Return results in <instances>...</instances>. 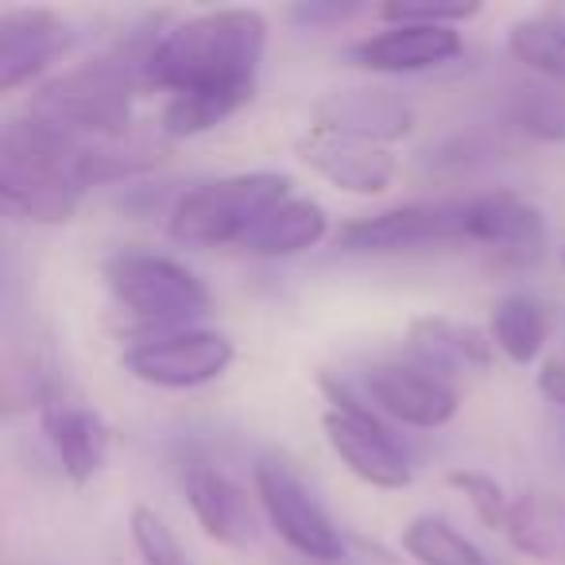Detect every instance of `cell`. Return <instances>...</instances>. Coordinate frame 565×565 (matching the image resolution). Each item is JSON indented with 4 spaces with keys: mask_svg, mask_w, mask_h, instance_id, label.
Segmentation results:
<instances>
[{
    "mask_svg": "<svg viewBox=\"0 0 565 565\" xmlns=\"http://www.w3.org/2000/svg\"><path fill=\"white\" fill-rule=\"evenodd\" d=\"M267 20L256 9H213L159 35L143 63V86L163 89V136H202L256 97Z\"/></svg>",
    "mask_w": 565,
    "mask_h": 565,
    "instance_id": "obj_1",
    "label": "cell"
},
{
    "mask_svg": "<svg viewBox=\"0 0 565 565\" xmlns=\"http://www.w3.org/2000/svg\"><path fill=\"white\" fill-rule=\"evenodd\" d=\"M159 35H132L120 47L47 78L28 97L24 117L66 140H102L132 132V102L143 86V63Z\"/></svg>",
    "mask_w": 565,
    "mask_h": 565,
    "instance_id": "obj_2",
    "label": "cell"
},
{
    "mask_svg": "<svg viewBox=\"0 0 565 565\" xmlns=\"http://www.w3.org/2000/svg\"><path fill=\"white\" fill-rule=\"evenodd\" d=\"M78 143L28 117H12L0 132V198L9 213L32 225H66L86 198Z\"/></svg>",
    "mask_w": 565,
    "mask_h": 565,
    "instance_id": "obj_3",
    "label": "cell"
},
{
    "mask_svg": "<svg viewBox=\"0 0 565 565\" xmlns=\"http://www.w3.org/2000/svg\"><path fill=\"white\" fill-rule=\"evenodd\" d=\"M291 198V174L248 171L186 190L171 210V236L190 248H241L248 233Z\"/></svg>",
    "mask_w": 565,
    "mask_h": 565,
    "instance_id": "obj_4",
    "label": "cell"
},
{
    "mask_svg": "<svg viewBox=\"0 0 565 565\" xmlns=\"http://www.w3.org/2000/svg\"><path fill=\"white\" fill-rule=\"evenodd\" d=\"M105 282L113 299L140 322L159 326L163 333L190 330V322L210 315L213 295L190 267L156 252H120L105 264Z\"/></svg>",
    "mask_w": 565,
    "mask_h": 565,
    "instance_id": "obj_5",
    "label": "cell"
},
{
    "mask_svg": "<svg viewBox=\"0 0 565 565\" xmlns=\"http://www.w3.org/2000/svg\"><path fill=\"white\" fill-rule=\"evenodd\" d=\"M318 387H322L326 403H330L322 415V430L330 449L341 457V465L353 477H361L364 484L380 488V492L407 488L415 472H411V461L399 449V441H395V434L376 418V411L364 407L361 395L333 372H322Z\"/></svg>",
    "mask_w": 565,
    "mask_h": 565,
    "instance_id": "obj_6",
    "label": "cell"
},
{
    "mask_svg": "<svg viewBox=\"0 0 565 565\" xmlns=\"http://www.w3.org/2000/svg\"><path fill=\"white\" fill-rule=\"evenodd\" d=\"M469 244V213L461 202H407L395 210L356 217L333 236V248L349 256H399Z\"/></svg>",
    "mask_w": 565,
    "mask_h": 565,
    "instance_id": "obj_7",
    "label": "cell"
},
{
    "mask_svg": "<svg viewBox=\"0 0 565 565\" xmlns=\"http://www.w3.org/2000/svg\"><path fill=\"white\" fill-rule=\"evenodd\" d=\"M252 484H256V500L271 531L295 554L307 557V562H341L345 557V542H341L333 519L326 515L322 503L307 492V484L287 465L264 457V461H256Z\"/></svg>",
    "mask_w": 565,
    "mask_h": 565,
    "instance_id": "obj_8",
    "label": "cell"
},
{
    "mask_svg": "<svg viewBox=\"0 0 565 565\" xmlns=\"http://www.w3.org/2000/svg\"><path fill=\"white\" fill-rule=\"evenodd\" d=\"M236 361V349L225 333L213 330H171L156 338L136 341L125 349V369L140 384L167 387V392H190V387L213 384Z\"/></svg>",
    "mask_w": 565,
    "mask_h": 565,
    "instance_id": "obj_9",
    "label": "cell"
},
{
    "mask_svg": "<svg viewBox=\"0 0 565 565\" xmlns=\"http://www.w3.org/2000/svg\"><path fill=\"white\" fill-rule=\"evenodd\" d=\"M372 407L384 411L387 418L415 430H441L461 411V392L449 376L423 369V364L403 361H380L364 376Z\"/></svg>",
    "mask_w": 565,
    "mask_h": 565,
    "instance_id": "obj_10",
    "label": "cell"
},
{
    "mask_svg": "<svg viewBox=\"0 0 565 565\" xmlns=\"http://www.w3.org/2000/svg\"><path fill=\"white\" fill-rule=\"evenodd\" d=\"M469 213V244L495 252L503 264H539L546 252V217L534 202L511 190L465 198Z\"/></svg>",
    "mask_w": 565,
    "mask_h": 565,
    "instance_id": "obj_11",
    "label": "cell"
},
{
    "mask_svg": "<svg viewBox=\"0 0 565 565\" xmlns=\"http://www.w3.org/2000/svg\"><path fill=\"white\" fill-rule=\"evenodd\" d=\"M40 423L47 434L51 449H55L58 465L71 477V484H89L97 472L105 469V457H109V426L105 418L89 407L86 399L71 395L66 387H58L51 380L47 395L40 403Z\"/></svg>",
    "mask_w": 565,
    "mask_h": 565,
    "instance_id": "obj_12",
    "label": "cell"
},
{
    "mask_svg": "<svg viewBox=\"0 0 565 565\" xmlns=\"http://www.w3.org/2000/svg\"><path fill=\"white\" fill-rule=\"evenodd\" d=\"M299 159L310 167L315 174H322L326 182H333L345 194H384L392 186L395 163L392 148H380V143L369 140H353V136H338L326 132V128H315L299 140Z\"/></svg>",
    "mask_w": 565,
    "mask_h": 565,
    "instance_id": "obj_13",
    "label": "cell"
},
{
    "mask_svg": "<svg viewBox=\"0 0 565 565\" xmlns=\"http://www.w3.org/2000/svg\"><path fill=\"white\" fill-rule=\"evenodd\" d=\"M465 40L457 28L392 24L349 47V63L372 74H423L461 58Z\"/></svg>",
    "mask_w": 565,
    "mask_h": 565,
    "instance_id": "obj_14",
    "label": "cell"
},
{
    "mask_svg": "<svg viewBox=\"0 0 565 565\" xmlns=\"http://www.w3.org/2000/svg\"><path fill=\"white\" fill-rule=\"evenodd\" d=\"M315 128L387 148L415 128V113L387 89H333L315 105Z\"/></svg>",
    "mask_w": 565,
    "mask_h": 565,
    "instance_id": "obj_15",
    "label": "cell"
},
{
    "mask_svg": "<svg viewBox=\"0 0 565 565\" xmlns=\"http://www.w3.org/2000/svg\"><path fill=\"white\" fill-rule=\"evenodd\" d=\"M66 47V20L51 9L0 12V89L12 94L40 78Z\"/></svg>",
    "mask_w": 565,
    "mask_h": 565,
    "instance_id": "obj_16",
    "label": "cell"
},
{
    "mask_svg": "<svg viewBox=\"0 0 565 565\" xmlns=\"http://www.w3.org/2000/svg\"><path fill=\"white\" fill-rule=\"evenodd\" d=\"M182 492L194 511L198 526L205 531V539L221 542V546H248L256 542V511H252L248 495L241 484L225 477L213 465H186L182 469Z\"/></svg>",
    "mask_w": 565,
    "mask_h": 565,
    "instance_id": "obj_17",
    "label": "cell"
},
{
    "mask_svg": "<svg viewBox=\"0 0 565 565\" xmlns=\"http://www.w3.org/2000/svg\"><path fill=\"white\" fill-rule=\"evenodd\" d=\"M407 349L423 361V369L449 376V372L488 369L495 345L477 326L454 322V318L441 315H423L407 326Z\"/></svg>",
    "mask_w": 565,
    "mask_h": 565,
    "instance_id": "obj_18",
    "label": "cell"
},
{
    "mask_svg": "<svg viewBox=\"0 0 565 565\" xmlns=\"http://www.w3.org/2000/svg\"><path fill=\"white\" fill-rule=\"evenodd\" d=\"M326 236H330V213L318 202H310V198L291 194L252 228L248 241L241 244V252L264 256V259L299 256V252H307V248H318Z\"/></svg>",
    "mask_w": 565,
    "mask_h": 565,
    "instance_id": "obj_19",
    "label": "cell"
},
{
    "mask_svg": "<svg viewBox=\"0 0 565 565\" xmlns=\"http://www.w3.org/2000/svg\"><path fill=\"white\" fill-rule=\"evenodd\" d=\"M508 542L539 562H565V500L550 492H523L511 503Z\"/></svg>",
    "mask_w": 565,
    "mask_h": 565,
    "instance_id": "obj_20",
    "label": "cell"
},
{
    "mask_svg": "<svg viewBox=\"0 0 565 565\" xmlns=\"http://www.w3.org/2000/svg\"><path fill=\"white\" fill-rule=\"evenodd\" d=\"M488 338L511 364L526 369L539 361V353L550 341V310L534 295H503L492 310Z\"/></svg>",
    "mask_w": 565,
    "mask_h": 565,
    "instance_id": "obj_21",
    "label": "cell"
},
{
    "mask_svg": "<svg viewBox=\"0 0 565 565\" xmlns=\"http://www.w3.org/2000/svg\"><path fill=\"white\" fill-rule=\"evenodd\" d=\"M508 51L542 82L565 86V28L546 12L531 20H515L508 32Z\"/></svg>",
    "mask_w": 565,
    "mask_h": 565,
    "instance_id": "obj_22",
    "label": "cell"
},
{
    "mask_svg": "<svg viewBox=\"0 0 565 565\" xmlns=\"http://www.w3.org/2000/svg\"><path fill=\"white\" fill-rule=\"evenodd\" d=\"M508 120L539 143H565V86L526 82L508 97Z\"/></svg>",
    "mask_w": 565,
    "mask_h": 565,
    "instance_id": "obj_23",
    "label": "cell"
},
{
    "mask_svg": "<svg viewBox=\"0 0 565 565\" xmlns=\"http://www.w3.org/2000/svg\"><path fill=\"white\" fill-rule=\"evenodd\" d=\"M403 550L418 565H492L457 526L438 515H418L403 526Z\"/></svg>",
    "mask_w": 565,
    "mask_h": 565,
    "instance_id": "obj_24",
    "label": "cell"
},
{
    "mask_svg": "<svg viewBox=\"0 0 565 565\" xmlns=\"http://www.w3.org/2000/svg\"><path fill=\"white\" fill-rule=\"evenodd\" d=\"M446 484L469 500V508L477 511V519L488 526V531H500V534L508 531L515 495H508V488H503L500 480L488 477V472H480V469H449Z\"/></svg>",
    "mask_w": 565,
    "mask_h": 565,
    "instance_id": "obj_25",
    "label": "cell"
},
{
    "mask_svg": "<svg viewBox=\"0 0 565 565\" xmlns=\"http://www.w3.org/2000/svg\"><path fill=\"white\" fill-rule=\"evenodd\" d=\"M376 17L392 24H423V28H457L469 24L472 17H480L477 0H392V4H380Z\"/></svg>",
    "mask_w": 565,
    "mask_h": 565,
    "instance_id": "obj_26",
    "label": "cell"
},
{
    "mask_svg": "<svg viewBox=\"0 0 565 565\" xmlns=\"http://www.w3.org/2000/svg\"><path fill=\"white\" fill-rule=\"evenodd\" d=\"M132 542L140 550L143 565H194L186 557V550H182V542L171 534V526L151 508L132 511Z\"/></svg>",
    "mask_w": 565,
    "mask_h": 565,
    "instance_id": "obj_27",
    "label": "cell"
},
{
    "mask_svg": "<svg viewBox=\"0 0 565 565\" xmlns=\"http://www.w3.org/2000/svg\"><path fill=\"white\" fill-rule=\"evenodd\" d=\"M356 12V4H295L287 17L302 28H326V24H341Z\"/></svg>",
    "mask_w": 565,
    "mask_h": 565,
    "instance_id": "obj_28",
    "label": "cell"
},
{
    "mask_svg": "<svg viewBox=\"0 0 565 565\" xmlns=\"http://www.w3.org/2000/svg\"><path fill=\"white\" fill-rule=\"evenodd\" d=\"M539 392L546 395L554 407H565V361H546V364H542Z\"/></svg>",
    "mask_w": 565,
    "mask_h": 565,
    "instance_id": "obj_29",
    "label": "cell"
},
{
    "mask_svg": "<svg viewBox=\"0 0 565 565\" xmlns=\"http://www.w3.org/2000/svg\"><path fill=\"white\" fill-rule=\"evenodd\" d=\"M299 565H345V562H307V557H299Z\"/></svg>",
    "mask_w": 565,
    "mask_h": 565,
    "instance_id": "obj_30",
    "label": "cell"
},
{
    "mask_svg": "<svg viewBox=\"0 0 565 565\" xmlns=\"http://www.w3.org/2000/svg\"><path fill=\"white\" fill-rule=\"evenodd\" d=\"M562 267H565V252H562Z\"/></svg>",
    "mask_w": 565,
    "mask_h": 565,
    "instance_id": "obj_31",
    "label": "cell"
}]
</instances>
